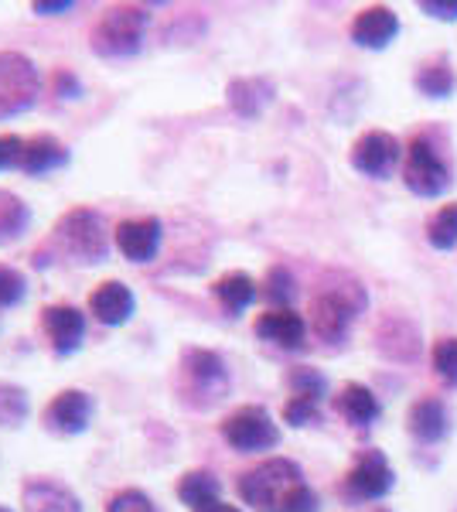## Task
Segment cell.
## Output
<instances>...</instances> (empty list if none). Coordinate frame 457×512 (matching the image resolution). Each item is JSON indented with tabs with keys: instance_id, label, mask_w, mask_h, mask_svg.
Listing matches in <instances>:
<instances>
[{
	"instance_id": "cell-1",
	"label": "cell",
	"mask_w": 457,
	"mask_h": 512,
	"mask_svg": "<svg viewBox=\"0 0 457 512\" xmlns=\"http://www.w3.org/2000/svg\"><path fill=\"white\" fill-rule=\"evenodd\" d=\"M174 390H178V400L185 403L188 410L219 407L232 390V373H229L226 359L212 349L191 345V349L181 352V359H178Z\"/></svg>"
},
{
	"instance_id": "cell-2",
	"label": "cell",
	"mask_w": 457,
	"mask_h": 512,
	"mask_svg": "<svg viewBox=\"0 0 457 512\" xmlns=\"http://www.w3.org/2000/svg\"><path fill=\"white\" fill-rule=\"evenodd\" d=\"M239 499L246 506H253L256 512H287L290 502L297 499L307 482L297 461L290 458H267L256 468L239 475Z\"/></svg>"
},
{
	"instance_id": "cell-3",
	"label": "cell",
	"mask_w": 457,
	"mask_h": 512,
	"mask_svg": "<svg viewBox=\"0 0 457 512\" xmlns=\"http://www.w3.org/2000/svg\"><path fill=\"white\" fill-rule=\"evenodd\" d=\"M365 304H369V297H365V287L359 280L342 274L328 277L311 301V332L328 345L345 342L348 328L365 311Z\"/></svg>"
},
{
	"instance_id": "cell-4",
	"label": "cell",
	"mask_w": 457,
	"mask_h": 512,
	"mask_svg": "<svg viewBox=\"0 0 457 512\" xmlns=\"http://www.w3.org/2000/svg\"><path fill=\"white\" fill-rule=\"evenodd\" d=\"M147 28H151V11L144 4H113L99 14L89 45L99 59H130L144 48Z\"/></svg>"
},
{
	"instance_id": "cell-5",
	"label": "cell",
	"mask_w": 457,
	"mask_h": 512,
	"mask_svg": "<svg viewBox=\"0 0 457 512\" xmlns=\"http://www.w3.org/2000/svg\"><path fill=\"white\" fill-rule=\"evenodd\" d=\"M55 243L76 263H103L110 256V229L103 212L76 205L55 222Z\"/></svg>"
},
{
	"instance_id": "cell-6",
	"label": "cell",
	"mask_w": 457,
	"mask_h": 512,
	"mask_svg": "<svg viewBox=\"0 0 457 512\" xmlns=\"http://www.w3.org/2000/svg\"><path fill=\"white\" fill-rule=\"evenodd\" d=\"M403 181L413 195L420 198H437L451 188L454 171L447 158L440 154V147L430 137H413L410 147H406L403 158Z\"/></svg>"
},
{
	"instance_id": "cell-7",
	"label": "cell",
	"mask_w": 457,
	"mask_h": 512,
	"mask_svg": "<svg viewBox=\"0 0 457 512\" xmlns=\"http://www.w3.org/2000/svg\"><path fill=\"white\" fill-rule=\"evenodd\" d=\"M38 65L21 52H0V120L28 113L41 96Z\"/></svg>"
},
{
	"instance_id": "cell-8",
	"label": "cell",
	"mask_w": 457,
	"mask_h": 512,
	"mask_svg": "<svg viewBox=\"0 0 457 512\" xmlns=\"http://www.w3.org/2000/svg\"><path fill=\"white\" fill-rule=\"evenodd\" d=\"M219 434H222V441L239 454L273 451L280 444V427L273 424L270 410L256 407V403H246V407L232 410L219 424Z\"/></svg>"
},
{
	"instance_id": "cell-9",
	"label": "cell",
	"mask_w": 457,
	"mask_h": 512,
	"mask_svg": "<svg viewBox=\"0 0 457 512\" xmlns=\"http://www.w3.org/2000/svg\"><path fill=\"white\" fill-rule=\"evenodd\" d=\"M406 158V151L400 147V140L386 130H369L352 144V168L365 178L386 181L400 171V161Z\"/></svg>"
},
{
	"instance_id": "cell-10",
	"label": "cell",
	"mask_w": 457,
	"mask_h": 512,
	"mask_svg": "<svg viewBox=\"0 0 457 512\" xmlns=\"http://www.w3.org/2000/svg\"><path fill=\"white\" fill-rule=\"evenodd\" d=\"M393 482H396V475H393V468H389L386 454L369 448V451H359L355 465L348 468L342 492L352 502H376L382 495L393 492Z\"/></svg>"
},
{
	"instance_id": "cell-11",
	"label": "cell",
	"mask_w": 457,
	"mask_h": 512,
	"mask_svg": "<svg viewBox=\"0 0 457 512\" xmlns=\"http://www.w3.org/2000/svg\"><path fill=\"white\" fill-rule=\"evenodd\" d=\"M93 414H96V403L86 390H62L48 400L41 420H45L48 431L58 434V437H76V434L89 431Z\"/></svg>"
},
{
	"instance_id": "cell-12",
	"label": "cell",
	"mask_w": 457,
	"mask_h": 512,
	"mask_svg": "<svg viewBox=\"0 0 457 512\" xmlns=\"http://www.w3.org/2000/svg\"><path fill=\"white\" fill-rule=\"evenodd\" d=\"M161 239H164V226L157 216L123 219L120 226L113 229V246L120 250L123 260H130V263L157 260V253H161Z\"/></svg>"
},
{
	"instance_id": "cell-13",
	"label": "cell",
	"mask_w": 457,
	"mask_h": 512,
	"mask_svg": "<svg viewBox=\"0 0 457 512\" xmlns=\"http://www.w3.org/2000/svg\"><path fill=\"white\" fill-rule=\"evenodd\" d=\"M86 325L89 321L76 304H48L41 311V332L55 355H76L86 342Z\"/></svg>"
},
{
	"instance_id": "cell-14",
	"label": "cell",
	"mask_w": 457,
	"mask_h": 512,
	"mask_svg": "<svg viewBox=\"0 0 457 512\" xmlns=\"http://www.w3.org/2000/svg\"><path fill=\"white\" fill-rule=\"evenodd\" d=\"M137 311V297L123 280H103V284L93 287L89 294V315L99 321L103 328H120L134 318Z\"/></svg>"
},
{
	"instance_id": "cell-15",
	"label": "cell",
	"mask_w": 457,
	"mask_h": 512,
	"mask_svg": "<svg viewBox=\"0 0 457 512\" xmlns=\"http://www.w3.org/2000/svg\"><path fill=\"white\" fill-rule=\"evenodd\" d=\"M256 338L263 342L277 345V349H287V352H301L304 342H307V321L297 315L294 308H280V311H263L253 325Z\"/></svg>"
},
{
	"instance_id": "cell-16",
	"label": "cell",
	"mask_w": 457,
	"mask_h": 512,
	"mask_svg": "<svg viewBox=\"0 0 457 512\" xmlns=\"http://www.w3.org/2000/svg\"><path fill=\"white\" fill-rule=\"evenodd\" d=\"M21 509L24 512H82V499L69 485L38 475L21 485Z\"/></svg>"
},
{
	"instance_id": "cell-17",
	"label": "cell",
	"mask_w": 457,
	"mask_h": 512,
	"mask_svg": "<svg viewBox=\"0 0 457 512\" xmlns=\"http://www.w3.org/2000/svg\"><path fill=\"white\" fill-rule=\"evenodd\" d=\"M376 345H379V352L393 362H417L423 352L417 325L403 315H386L379 321Z\"/></svg>"
},
{
	"instance_id": "cell-18",
	"label": "cell",
	"mask_w": 457,
	"mask_h": 512,
	"mask_svg": "<svg viewBox=\"0 0 457 512\" xmlns=\"http://www.w3.org/2000/svg\"><path fill=\"white\" fill-rule=\"evenodd\" d=\"M69 161H72V154L62 140L52 137V134H35V137L24 140L18 168L28 178H45V175H52V171H62Z\"/></svg>"
},
{
	"instance_id": "cell-19",
	"label": "cell",
	"mask_w": 457,
	"mask_h": 512,
	"mask_svg": "<svg viewBox=\"0 0 457 512\" xmlns=\"http://www.w3.org/2000/svg\"><path fill=\"white\" fill-rule=\"evenodd\" d=\"M396 35H400V18L382 4L365 7V11H359V18L352 21V41L359 48L379 52V48H386Z\"/></svg>"
},
{
	"instance_id": "cell-20",
	"label": "cell",
	"mask_w": 457,
	"mask_h": 512,
	"mask_svg": "<svg viewBox=\"0 0 457 512\" xmlns=\"http://www.w3.org/2000/svg\"><path fill=\"white\" fill-rule=\"evenodd\" d=\"M335 410L348 420V424H355V427H362V431H365V427H372L379 420L382 403L376 400V393H372L369 386L345 383L342 393L335 396Z\"/></svg>"
},
{
	"instance_id": "cell-21",
	"label": "cell",
	"mask_w": 457,
	"mask_h": 512,
	"mask_svg": "<svg viewBox=\"0 0 457 512\" xmlns=\"http://www.w3.org/2000/svg\"><path fill=\"white\" fill-rule=\"evenodd\" d=\"M212 294L229 318H239L249 304L256 301V280L249 274H243V270H229V274H222L212 284Z\"/></svg>"
},
{
	"instance_id": "cell-22",
	"label": "cell",
	"mask_w": 457,
	"mask_h": 512,
	"mask_svg": "<svg viewBox=\"0 0 457 512\" xmlns=\"http://www.w3.org/2000/svg\"><path fill=\"white\" fill-rule=\"evenodd\" d=\"M226 96H229V106L239 113V117L253 120L273 103V82L260 79V76H256V79H236V82H229Z\"/></svg>"
},
{
	"instance_id": "cell-23",
	"label": "cell",
	"mask_w": 457,
	"mask_h": 512,
	"mask_svg": "<svg viewBox=\"0 0 457 512\" xmlns=\"http://www.w3.org/2000/svg\"><path fill=\"white\" fill-rule=\"evenodd\" d=\"M406 424H410V434L417 437L420 444H437L440 437L447 434V410L444 403L434 400V396H423L410 407V417H406Z\"/></svg>"
},
{
	"instance_id": "cell-24",
	"label": "cell",
	"mask_w": 457,
	"mask_h": 512,
	"mask_svg": "<svg viewBox=\"0 0 457 512\" xmlns=\"http://www.w3.org/2000/svg\"><path fill=\"white\" fill-rule=\"evenodd\" d=\"M219 495H222V482L209 472V468H191V472L181 475V482H178V499L185 502L191 512L209 506V502H219Z\"/></svg>"
},
{
	"instance_id": "cell-25",
	"label": "cell",
	"mask_w": 457,
	"mask_h": 512,
	"mask_svg": "<svg viewBox=\"0 0 457 512\" xmlns=\"http://www.w3.org/2000/svg\"><path fill=\"white\" fill-rule=\"evenodd\" d=\"M31 226V209L24 205V198L0 192V246L18 243Z\"/></svg>"
},
{
	"instance_id": "cell-26",
	"label": "cell",
	"mask_w": 457,
	"mask_h": 512,
	"mask_svg": "<svg viewBox=\"0 0 457 512\" xmlns=\"http://www.w3.org/2000/svg\"><path fill=\"white\" fill-rule=\"evenodd\" d=\"M413 86H417V93L427 99H447L457 89V76H454L451 65H447V59H437V62L423 65L417 72V79H413Z\"/></svg>"
},
{
	"instance_id": "cell-27",
	"label": "cell",
	"mask_w": 457,
	"mask_h": 512,
	"mask_svg": "<svg viewBox=\"0 0 457 512\" xmlns=\"http://www.w3.org/2000/svg\"><path fill=\"white\" fill-rule=\"evenodd\" d=\"M263 297H267V304L273 311L280 308H290L297 297V280L294 274L284 267V263H277V267L267 270V280H263Z\"/></svg>"
},
{
	"instance_id": "cell-28",
	"label": "cell",
	"mask_w": 457,
	"mask_h": 512,
	"mask_svg": "<svg viewBox=\"0 0 457 512\" xmlns=\"http://www.w3.org/2000/svg\"><path fill=\"white\" fill-rule=\"evenodd\" d=\"M31 414L28 390L18 383H0V427H21Z\"/></svg>"
},
{
	"instance_id": "cell-29",
	"label": "cell",
	"mask_w": 457,
	"mask_h": 512,
	"mask_svg": "<svg viewBox=\"0 0 457 512\" xmlns=\"http://www.w3.org/2000/svg\"><path fill=\"white\" fill-rule=\"evenodd\" d=\"M427 239L434 250H454L457 246V202L444 205V209L427 222Z\"/></svg>"
},
{
	"instance_id": "cell-30",
	"label": "cell",
	"mask_w": 457,
	"mask_h": 512,
	"mask_svg": "<svg viewBox=\"0 0 457 512\" xmlns=\"http://www.w3.org/2000/svg\"><path fill=\"white\" fill-rule=\"evenodd\" d=\"M290 393L294 396H304V400H324V393H328V379H324L318 369L311 366H297L294 373H290Z\"/></svg>"
},
{
	"instance_id": "cell-31",
	"label": "cell",
	"mask_w": 457,
	"mask_h": 512,
	"mask_svg": "<svg viewBox=\"0 0 457 512\" xmlns=\"http://www.w3.org/2000/svg\"><path fill=\"white\" fill-rule=\"evenodd\" d=\"M430 362H434V373L440 376V383L457 386V338H440L430 349Z\"/></svg>"
},
{
	"instance_id": "cell-32",
	"label": "cell",
	"mask_w": 457,
	"mask_h": 512,
	"mask_svg": "<svg viewBox=\"0 0 457 512\" xmlns=\"http://www.w3.org/2000/svg\"><path fill=\"white\" fill-rule=\"evenodd\" d=\"M28 294V280L18 267L11 263H0V308H18Z\"/></svg>"
},
{
	"instance_id": "cell-33",
	"label": "cell",
	"mask_w": 457,
	"mask_h": 512,
	"mask_svg": "<svg viewBox=\"0 0 457 512\" xmlns=\"http://www.w3.org/2000/svg\"><path fill=\"white\" fill-rule=\"evenodd\" d=\"M106 512H157L154 499L147 492L140 489H120L110 495V502H106Z\"/></svg>"
},
{
	"instance_id": "cell-34",
	"label": "cell",
	"mask_w": 457,
	"mask_h": 512,
	"mask_svg": "<svg viewBox=\"0 0 457 512\" xmlns=\"http://www.w3.org/2000/svg\"><path fill=\"white\" fill-rule=\"evenodd\" d=\"M284 420L290 427H307L314 420H321V403L318 400H304V396H290L284 403Z\"/></svg>"
},
{
	"instance_id": "cell-35",
	"label": "cell",
	"mask_w": 457,
	"mask_h": 512,
	"mask_svg": "<svg viewBox=\"0 0 457 512\" xmlns=\"http://www.w3.org/2000/svg\"><path fill=\"white\" fill-rule=\"evenodd\" d=\"M52 93L58 99H79L82 96V82L72 69H55L52 76Z\"/></svg>"
},
{
	"instance_id": "cell-36",
	"label": "cell",
	"mask_w": 457,
	"mask_h": 512,
	"mask_svg": "<svg viewBox=\"0 0 457 512\" xmlns=\"http://www.w3.org/2000/svg\"><path fill=\"white\" fill-rule=\"evenodd\" d=\"M21 151H24V137L0 134V171L18 168V164H21Z\"/></svg>"
},
{
	"instance_id": "cell-37",
	"label": "cell",
	"mask_w": 457,
	"mask_h": 512,
	"mask_svg": "<svg viewBox=\"0 0 457 512\" xmlns=\"http://www.w3.org/2000/svg\"><path fill=\"white\" fill-rule=\"evenodd\" d=\"M420 11L437 21H457V0H423Z\"/></svg>"
},
{
	"instance_id": "cell-38",
	"label": "cell",
	"mask_w": 457,
	"mask_h": 512,
	"mask_svg": "<svg viewBox=\"0 0 457 512\" xmlns=\"http://www.w3.org/2000/svg\"><path fill=\"white\" fill-rule=\"evenodd\" d=\"M69 11H72L69 0H52V4L38 0V4H35V14H45V18H55V14H69Z\"/></svg>"
},
{
	"instance_id": "cell-39",
	"label": "cell",
	"mask_w": 457,
	"mask_h": 512,
	"mask_svg": "<svg viewBox=\"0 0 457 512\" xmlns=\"http://www.w3.org/2000/svg\"><path fill=\"white\" fill-rule=\"evenodd\" d=\"M198 512H243V509H239V506H229V502H209V506H202V509H198Z\"/></svg>"
},
{
	"instance_id": "cell-40",
	"label": "cell",
	"mask_w": 457,
	"mask_h": 512,
	"mask_svg": "<svg viewBox=\"0 0 457 512\" xmlns=\"http://www.w3.org/2000/svg\"><path fill=\"white\" fill-rule=\"evenodd\" d=\"M0 512H11V509H7V506H0Z\"/></svg>"
},
{
	"instance_id": "cell-41",
	"label": "cell",
	"mask_w": 457,
	"mask_h": 512,
	"mask_svg": "<svg viewBox=\"0 0 457 512\" xmlns=\"http://www.w3.org/2000/svg\"><path fill=\"white\" fill-rule=\"evenodd\" d=\"M376 512H389V509H376Z\"/></svg>"
}]
</instances>
